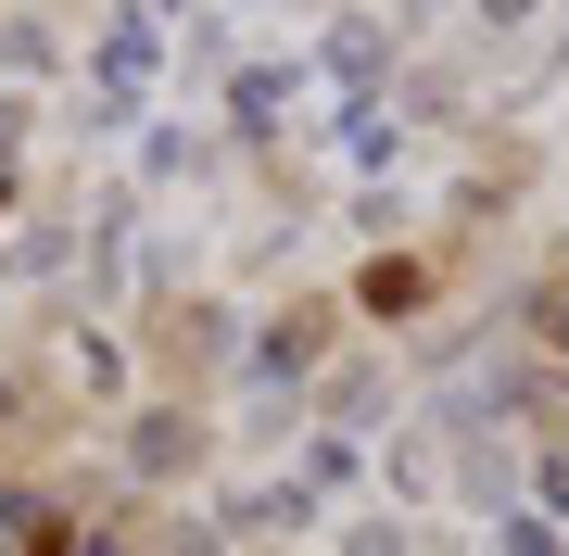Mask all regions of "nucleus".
<instances>
[{"mask_svg": "<svg viewBox=\"0 0 569 556\" xmlns=\"http://www.w3.org/2000/svg\"><path fill=\"white\" fill-rule=\"evenodd\" d=\"M545 316H557V342H569V291H557V304H545Z\"/></svg>", "mask_w": 569, "mask_h": 556, "instance_id": "obj_1", "label": "nucleus"}]
</instances>
